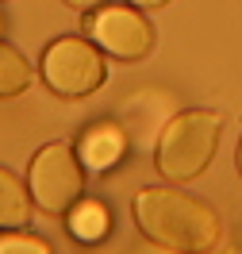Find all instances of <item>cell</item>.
<instances>
[{
    "label": "cell",
    "instance_id": "cell-10",
    "mask_svg": "<svg viewBox=\"0 0 242 254\" xmlns=\"http://www.w3.org/2000/svg\"><path fill=\"white\" fill-rule=\"evenodd\" d=\"M0 254H50L47 239L31 235V231H0Z\"/></svg>",
    "mask_w": 242,
    "mask_h": 254
},
{
    "label": "cell",
    "instance_id": "cell-2",
    "mask_svg": "<svg viewBox=\"0 0 242 254\" xmlns=\"http://www.w3.org/2000/svg\"><path fill=\"white\" fill-rule=\"evenodd\" d=\"M223 135V116L208 108H185L161 127L154 146V166L165 181H196L215 158Z\"/></svg>",
    "mask_w": 242,
    "mask_h": 254
},
{
    "label": "cell",
    "instance_id": "cell-13",
    "mask_svg": "<svg viewBox=\"0 0 242 254\" xmlns=\"http://www.w3.org/2000/svg\"><path fill=\"white\" fill-rule=\"evenodd\" d=\"M239 174H242V139H239Z\"/></svg>",
    "mask_w": 242,
    "mask_h": 254
},
{
    "label": "cell",
    "instance_id": "cell-8",
    "mask_svg": "<svg viewBox=\"0 0 242 254\" xmlns=\"http://www.w3.org/2000/svg\"><path fill=\"white\" fill-rule=\"evenodd\" d=\"M65 227L81 243H100V239L108 235V227H112V216H108V208L100 204V200H85L81 196L77 204L65 212Z\"/></svg>",
    "mask_w": 242,
    "mask_h": 254
},
{
    "label": "cell",
    "instance_id": "cell-9",
    "mask_svg": "<svg viewBox=\"0 0 242 254\" xmlns=\"http://www.w3.org/2000/svg\"><path fill=\"white\" fill-rule=\"evenodd\" d=\"M31 77H35L31 62H27V58H23L16 47L0 43V100L23 96L27 89H31Z\"/></svg>",
    "mask_w": 242,
    "mask_h": 254
},
{
    "label": "cell",
    "instance_id": "cell-1",
    "mask_svg": "<svg viewBox=\"0 0 242 254\" xmlns=\"http://www.w3.org/2000/svg\"><path fill=\"white\" fill-rule=\"evenodd\" d=\"M135 223L154 247L173 254H208L223 235V220L211 204L165 185L135 196Z\"/></svg>",
    "mask_w": 242,
    "mask_h": 254
},
{
    "label": "cell",
    "instance_id": "cell-4",
    "mask_svg": "<svg viewBox=\"0 0 242 254\" xmlns=\"http://www.w3.org/2000/svg\"><path fill=\"white\" fill-rule=\"evenodd\" d=\"M27 189L35 204L50 216H65L69 208L85 196V162L69 143H47L31 158L27 170Z\"/></svg>",
    "mask_w": 242,
    "mask_h": 254
},
{
    "label": "cell",
    "instance_id": "cell-6",
    "mask_svg": "<svg viewBox=\"0 0 242 254\" xmlns=\"http://www.w3.org/2000/svg\"><path fill=\"white\" fill-rule=\"evenodd\" d=\"M123 150H127V143H123V131L112 124V120H104V124H93L85 135H81V162L89 166V170H97V174H104V170H112L115 162L123 158Z\"/></svg>",
    "mask_w": 242,
    "mask_h": 254
},
{
    "label": "cell",
    "instance_id": "cell-11",
    "mask_svg": "<svg viewBox=\"0 0 242 254\" xmlns=\"http://www.w3.org/2000/svg\"><path fill=\"white\" fill-rule=\"evenodd\" d=\"M73 12H97L100 4H108V0H65Z\"/></svg>",
    "mask_w": 242,
    "mask_h": 254
},
{
    "label": "cell",
    "instance_id": "cell-5",
    "mask_svg": "<svg viewBox=\"0 0 242 254\" xmlns=\"http://www.w3.org/2000/svg\"><path fill=\"white\" fill-rule=\"evenodd\" d=\"M85 31L119 62H139L154 50V27L135 4H100L97 12H85Z\"/></svg>",
    "mask_w": 242,
    "mask_h": 254
},
{
    "label": "cell",
    "instance_id": "cell-7",
    "mask_svg": "<svg viewBox=\"0 0 242 254\" xmlns=\"http://www.w3.org/2000/svg\"><path fill=\"white\" fill-rule=\"evenodd\" d=\"M35 216V196L27 181H19L12 170L0 166V231H19Z\"/></svg>",
    "mask_w": 242,
    "mask_h": 254
},
{
    "label": "cell",
    "instance_id": "cell-3",
    "mask_svg": "<svg viewBox=\"0 0 242 254\" xmlns=\"http://www.w3.org/2000/svg\"><path fill=\"white\" fill-rule=\"evenodd\" d=\"M104 77H108V62H104V50L93 39L62 35L43 50V81L62 100L93 96L104 85Z\"/></svg>",
    "mask_w": 242,
    "mask_h": 254
},
{
    "label": "cell",
    "instance_id": "cell-12",
    "mask_svg": "<svg viewBox=\"0 0 242 254\" xmlns=\"http://www.w3.org/2000/svg\"><path fill=\"white\" fill-rule=\"evenodd\" d=\"M131 4H135V8H165V4H169V0H131Z\"/></svg>",
    "mask_w": 242,
    "mask_h": 254
}]
</instances>
